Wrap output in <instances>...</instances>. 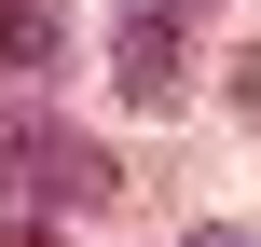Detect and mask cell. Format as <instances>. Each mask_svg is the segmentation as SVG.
<instances>
[{
	"label": "cell",
	"mask_w": 261,
	"mask_h": 247,
	"mask_svg": "<svg viewBox=\"0 0 261 247\" xmlns=\"http://www.w3.org/2000/svg\"><path fill=\"white\" fill-rule=\"evenodd\" d=\"M96 206H124V165L69 110L0 96V220H96Z\"/></svg>",
	"instance_id": "obj_1"
},
{
	"label": "cell",
	"mask_w": 261,
	"mask_h": 247,
	"mask_svg": "<svg viewBox=\"0 0 261 247\" xmlns=\"http://www.w3.org/2000/svg\"><path fill=\"white\" fill-rule=\"evenodd\" d=\"M110 83H124V110H179L193 96V0H124Z\"/></svg>",
	"instance_id": "obj_2"
},
{
	"label": "cell",
	"mask_w": 261,
	"mask_h": 247,
	"mask_svg": "<svg viewBox=\"0 0 261 247\" xmlns=\"http://www.w3.org/2000/svg\"><path fill=\"white\" fill-rule=\"evenodd\" d=\"M69 28H83V0H0V69L14 83H55L69 69Z\"/></svg>",
	"instance_id": "obj_3"
},
{
	"label": "cell",
	"mask_w": 261,
	"mask_h": 247,
	"mask_svg": "<svg viewBox=\"0 0 261 247\" xmlns=\"http://www.w3.org/2000/svg\"><path fill=\"white\" fill-rule=\"evenodd\" d=\"M234 110H248V124H261V41H248V55H234Z\"/></svg>",
	"instance_id": "obj_4"
},
{
	"label": "cell",
	"mask_w": 261,
	"mask_h": 247,
	"mask_svg": "<svg viewBox=\"0 0 261 247\" xmlns=\"http://www.w3.org/2000/svg\"><path fill=\"white\" fill-rule=\"evenodd\" d=\"M0 247H55V220H0Z\"/></svg>",
	"instance_id": "obj_5"
},
{
	"label": "cell",
	"mask_w": 261,
	"mask_h": 247,
	"mask_svg": "<svg viewBox=\"0 0 261 247\" xmlns=\"http://www.w3.org/2000/svg\"><path fill=\"white\" fill-rule=\"evenodd\" d=\"M193 247H248V234H193Z\"/></svg>",
	"instance_id": "obj_6"
}]
</instances>
